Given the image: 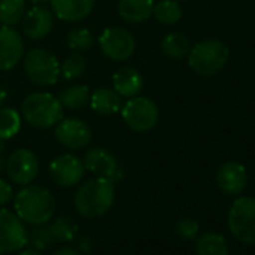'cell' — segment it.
Listing matches in <instances>:
<instances>
[{
	"mask_svg": "<svg viewBox=\"0 0 255 255\" xmlns=\"http://www.w3.org/2000/svg\"><path fill=\"white\" fill-rule=\"evenodd\" d=\"M17 216L30 225H45L54 216L56 200L53 194L39 185H26L14 200Z\"/></svg>",
	"mask_w": 255,
	"mask_h": 255,
	"instance_id": "6da1fadb",
	"label": "cell"
},
{
	"mask_svg": "<svg viewBox=\"0 0 255 255\" xmlns=\"http://www.w3.org/2000/svg\"><path fill=\"white\" fill-rule=\"evenodd\" d=\"M116 197L114 182L105 177H93L86 180L77 191L74 206L84 218H98L105 215Z\"/></svg>",
	"mask_w": 255,
	"mask_h": 255,
	"instance_id": "7a4b0ae2",
	"label": "cell"
},
{
	"mask_svg": "<svg viewBox=\"0 0 255 255\" xmlns=\"http://www.w3.org/2000/svg\"><path fill=\"white\" fill-rule=\"evenodd\" d=\"M24 120L38 129H48L57 125L63 117V107L59 98L47 92H35L24 98L21 104Z\"/></svg>",
	"mask_w": 255,
	"mask_h": 255,
	"instance_id": "3957f363",
	"label": "cell"
},
{
	"mask_svg": "<svg viewBox=\"0 0 255 255\" xmlns=\"http://www.w3.org/2000/svg\"><path fill=\"white\" fill-rule=\"evenodd\" d=\"M228 60V47L216 39L203 41L194 45L188 53V63L191 69L201 77H212L218 74Z\"/></svg>",
	"mask_w": 255,
	"mask_h": 255,
	"instance_id": "277c9868",
	"label": "cell"
},
{
	"mask_svg": "<svg viewBox=\"0 0 255 255\" xmlns=\"http://www.w3.org/2000/svg\"><path fill=\"white\" fill-rule=\"evenodd\" d=\"M24 71L27 78L39 86H54L60 78V63L54 54L44 48H33L24 57Z\"/></svg>",
	"mask_w": 255,
	"mask_h": 255,
	"instance_id": "5b68a950",
	"label": "cell"
},
{
	"mask_svg": "<svg viewBox=\"0 0 255 255\" xmlns=\"http://www.w3.org/2000/svg\"><path fill=\"white\" fill-rule=\"evenodd\" d=\"M122 117L125 123L135 132H147L159 120L158 105L146 96L129 98L122 105Z\"/></svg>",
	"mask_w": 255,
	"mask_h": 255,
	"instance_id": "8992f818",
	"label": "cell"
},
{
	"mask_svg": "<svg viewBox=\"0 0 255 255\" xmlns=\"http://www.w3.org/2000/svg\"><path fill=\"white\" fill-rule=\"evenodd\" d=\"M231 234L242 243H255V197L237 198L228 213Z\"/></svg>",
	"mask_w": 255,
	"mask_h": 255,
	"instance_id": "52a82bcc",
	"label": "cell"
},
{
	"mask_svg": "<svg viewBox=\"0 0 255 255\" xmlns=\"http://www.w3.org/2000/svg\"><path fill=\"white\" fill-rule=\"evenodd\" d=\"M99 47L102 53L114 60V62H125L129 60L135 53V39L122 27H108L99 36Z\"/></svg>",
	"mask_w": 255,
	"mask_h": 255,
	"instance_id": "ba28073f",
	"label": "cell"
},
{
	"mask_svg": "<svg viewBox=\"0 0 255 255\" xmlns=\"http://www.w3.org/2000/svg\"><path fill=\"white\" fill-rule=\"evenodd\" d=\"M27 242V230L17 213L0 209V254L21 251Z\"/></svg>",
	"mask_w": 255,
	"mask_h": 255,
	"instance_id": "9c48e42d",
	"label": "cell"
},
{
	"mask_svg": "<svg viewBox=\"0 0 255 255\" xmlns=\"http://www.w3.org/2000/svg\"><path fill=\"white\" fill-rule=\"evenodd\" d=\"M6 173L11 182L17 185H30L39 173V161L29 149H18L6 161Z\"/></svg>",
	"mask_w": 255,
	"mask_h": 255,
	"instance_id": "30bf717a",
	"label": "cell"
},
{
	"mask_svg": "<svg viewBox=\"0 0 255 255\" xmlns=\"http://www.w3.org/2000/svg\"><path fill=\"white\" fill-rule=\"evenodd\" d=\"M86 168L80 158L71 153L59 155L50 164L51 180L63 188H71L78 185L84 177Z\"/></svg>",
	"mask_w": 255,
	"mask_h": 255,
	"instance_id": "8fae6325",
	"label": "cell"
},
{
	"mask_svg": "<svg viewBox=\"0 0 255 255\" xmlns=\"http://www.w3.org/2000/svg\"><path fill=\"white\" fill-rule=\"evenodd\" d=\"M56 138L68 150H80L90 144L92 129L81 119L77 117L65 119L57 123Z\"/></svg>",
	"mask_w": 255,
	"mask_h": 255,
	"instance_id": "7c38bea8",
	"label": "cell"
},
{
	"mask_svg": "<svg viewBox=\"0 0 255 255\" xmlns=\"http://www.w3.org/2000/svg\"><path fill=\"white\" fill-rule=\"evenodd\" d=\"M84 168L98 177H105L114 183L123 177V170L113 153L102 147H90L83 158Z\"/></svg>",
	"mask_w": 255,
	"mask_h": 255,
	"instance_id": "4fadbf2b",
	"label": "cell"
},
{
	"mask_svg": "<svg viewBox=\"0 0 255 255\" xmlns=\"http://www.w3.org/2000/svg\"><path fill=\"white\" fill-rule=\"evenodd\" d=\"M24 56V41L21 35L9 26L0 27V69L15 68Z\"/></svg>",
	"mask_w": 255,
	"mask_h": 255,
	"instance_id": "5bb4252c",
	"label": "cell"
},
{
	"mask_svg": "<svg viewBox=\"0 0 255 255\" xmlns=\"http://www.w3.org/2000/svg\"><path fill=\"white\" fill-rule=\"evenodd\" d=\"M23 32L32 41L47 38L54 26V15L45 6H33L23 18Z\"/></svg>",
	"mask_w": 255,
	"mask_h": 255,
	"instance_id": "9a60e30c",
	"label": "cell"
},
{
	"mask_svg": "<svg viewBox=\"0 0 255 255\" xmlns=\"http://www.w3.org/2000/svg\"><path fill=\"white\" fill-rule=\"evenodd\" d=\"M216 182L225 194L237 195L248 185L246 168L239 162H225L218 170Z\"/></svg>",
	"mask_w": 255,
	"mask_h": 255,
	"instance_id": "2e32d148",
	"label": "cell"
},
{
	"mask_svg": "<svg viewBox=\"0 0 255 255\" xmlns=\"http://www.w3.org/2000/svg\"><path fill=\"white\" fill-rule=\"evenodd\" d=\"M53 14L63 21L77 23L87 18L95 6V0H50Z\"/></svg>",
	"mask_w": 255,
	"mask_h": 255,
	"instance_id": "e0dca14e",
	"label": "cell"
},
{
	"mask_svg": "<svg viewBox=\"0 0 255 255\" xmlns=\"http://www.w3.org/2000/svg\"><path fill=\"white\" fill-rule=\"evenodd\" d=\"M144 86L141 72L132 66H123L113 75V87L122 98L137 96Z\"/></svg>",
	"mask_w": 255,
	"mask_h": 255,
	"instance_id": "ac0fdd59",
	"label": "cell"
},
{
	"mask_svg": "<svg viewBox=\"0 0 255 255\" xmlns=\"http://www.w3.org/2000/svg\"><path fill=\"white\" fill-rule=\"evenodd\" d=\"M153 0H120L119 15L128 23H143L153 14Z\"/></svg>",
	"mask_w": 255,
	"mask_h": 255,
	"instance_id": "d6986e66",
	"label": "cell"
},
{
	"mask_svg": "<svg viewBox=\"0 0 255 255\" xmlns=\"http://www.w3.org/2000/svg\"><path fill=\"white\" fill-rule=\"evenodd\" d=\"M90 107L102 116L116 114L122 110V96L108 87H99L93 93H90Z\"/></svg>",
	"mask_w": 255,
	"mask_h": 255,
	"instance_id": "ffe728a7",
	"label": "cell"
},
{
	"mask_svg": "<svg viewBox=\"0 0 255 255\" xmlns=\"http://www.w3.org/2000/svg\"><path fill=\"white\" fill-rule=\"evenodd\" d=\"M26 12V0H0V23L3 26H17L23 21Z\"/></svg>",
	"mask_w": 255,
	"mask_h": 255,
	"instance_id": "44dd1931",
	"label": "cell"
},
{
	"mask_svg": "<svg viewBox=\"0 0 255 255\" xmlns=\"http://www.w3.org/2000/svg\"><path fill=\"white\" fill-rule=\"evenodd\" d=\"M59 101L62 107H66L69 110H81L90 101V90L84 84H74L60 92Z\"/></svg>",
	"mask_w": 255,
	"mask_h": 255,
	"instance_id": "7402d4cb",
	"label": "cell"
},
{
	"mask_svg": "<svg viewBox=\"0 0 255 255\" xmlns=\"http://www.w3.org/2000/svg\"><path fill=\"white\" fill-rule=\"evenodd\" d=\"M161 48H162L164 54H167L168 57H171L174 60H180L185 56H188V53L191 50V44H189V39L183 33L173 32V33H168L162 39Z\"/></svg>",
	"mask_w": 255,
	"mask_h": 255,
	"instance_id": "603a6c76",
	"label": "cell"
},
{
	"mask_svg": "<svg viewBox=\"0 0 255 255\" xmlns=\"http://www.w3.org/2000/svg\"><path fill=\"white\" fill-rule=\"evenodd\" d=\"M197 255H228V246L219 233H206L197 242Z\"/></svg>",
	"mask_w": 255,
	"mask_h": 255,
	"instance_id": "cb8c5ba5",
	"label": "cell"
},
{
	"mask_svg": "<svg viewBox=\"0 0 255 255\" xmlns=\"http://www.w3.org/2000/svg\"><path fill=\"white\" fill-rule=\"evenodd\" d=\"M152 15L161 24L171 26V24H176L182 18L183 11H182V6L177 3V0H159L153 6Z\"/></svg>",
	"mask_w": 255,
	"mask_h": 255,
	"instance_id": "d4e9b609",
	"label": "cell"
},
{
	"mask_svg": "<svg viewBox=\"0 0 255 255\" xmlns=\"http://www.w3.org/2000/svg\"><path fill=\"white\" fill-rule=\"evenodd\" d=\"M21 129V117L14 108H0V141L15 137Z\"/></svg>",
	"mask_w": 255,
	"mask_h": 255,
	"instance_id": "484cf974",
	"label": "cell"
},
{
	"mask_svg": "<svg viewBox=\"0 0 255 255\" xmlns=\"http://www.w3.org/2000/svg\"><path fill=\"white\" fill-rule=\"evenodd\" d=\"M50 230H51L56 242H65V243L72 242L77 237V234H78V225L69 216H59V218H56L51 222Z\"/></svg>",
	"mask_w": 255,
	"mask_h": 255,
	"instance_id": "4316f807",
	"label": "cell"
},
{
	"mask_svg": "<svg viewBox=\"0 0 255 255\" xmlns=\"http://www.w3.org/2000/svg\"><path fill=\"white\" fill-rule=\"evenodd\" d=\"M95 45V36L93 33L86 27H75L68 35V47L72 51H87Z\"/></svg>",
	"mask_w": 255,
	"mask_h": 255,
	"instance_id": "83f0119b",
	"label": "cell"
},
{
	"mask_svg": "<svg viewBox=\"0 0 255 255\" xmlns=\"http://www.w3.org/2000/svg\"><path fill=\"white\" fill-rule=\"evenodd\" d=\"M86 68H87V63L81 54H71L60 65V75L68 81H74L84 74Z\"/></svg>",
	"mask_w": 255,
	"mask_h": 255,
	"instance_id": "f1b7e54d",
	"label": "cell"
},
{
	"mask_svg": "<svg viewBox=\"0 0 255 255\" xmlns=\"http://www.w3.org/2000/svg\"><path fill=\"white\" fill-rule=\"evenodd\" d=\"M56 242L50 227H44V225H39L38 230H35L30 236V243L33 245L35 249L38 251H44V249H48L53 243Z\"/></svg>",
	"mask_w": 255,
	"mask_h": 255,
	"instance_id": "f546056e",
	"label": "cell"
},
{
	"mask_svg": "<svg viewBox=\"0 0 255 255\" xmlns=\"http://www.w3.org/2000/svg\"><path fill=\"white\" fill-rule=\"evenodd\" d=\"M200 231V225L195 219L191 218H183L176 224V233L185 239V240H192L198 236Z\"/></svg>",
	"mask_w": 255,
	"mask_h": 255,
	"instance_id": "4dcf8cb0",
	"label": "cell"
},
{
	"mask_svg": "<svg viewBox=\"0 0 255 255\" xmlns=\"http://www.w3.org/2000/svg\"><path fill=\"white\" fill-rule=\"evenodd\" d=\"M12 198H14V189H12L11 183H8L3 179H0V207L8 204Z\"/></svg>",
	"mask_w": 255,
	"mask_h": 255,
	"instance_id": "1f68e13d",
	"label": "cell"
},
{
	"mask_svg": "<svg viewBox=\"0 0 255 255\" xmlns=\"http://www.w3.org/2000/svg\"><path fill=\"white\" fill-rule=\"evenodd\" d=\"M53 255H80V252L71 246H65V248H59Z\"/></svg>",
	"mask_w": 255,
	"mask_h": 255,
	"instance_id": "d6a6232c",
	"label": "cell"
},
{
	"mask_svg": "<svg viewBox=\"0 0 255 255\" xmlns=\"http://www.w3.org/2000/svg\"><path fill=\"white\" fill-rule=\"evenodd\" d=\"M8 99V90L5 89V86L0 84V107H2V104Z\"/></svg>",
	"mask_w": 255,
	"mask_h": 255,
	"instance_id": "836d02e7",
	"label": "cell"
},
{
	"mask_svg": "<svg viewBox=\"0 0 255 255\" xmlns=\"http://www.w3.org/2000/svg\"><path fill=\"white\" fill-rule=\"evenodd\" d=\"M33 6H45L47 3H50V0H27Z\"/></svg>",
	"mask_w": 255,
	"mask_h": 255,
	"instance_id": "e575fe53",
	"label": "cell"
},
{
	"mask_svg": "<svg viewBox=\"0 0 255 255\" xmlns=\"http://www.w3.org/2000/svg\"><path fill=\"white\" fill-rule=\"evenodd\" d=\"M20 255H42L38 249H24L20 252Z\"/></svg>",
	"mask_w": 255,
	"mask_h": 255,
	"instance_id": "d590c367",
	"label": "cell"
},
{
	"mask_svg": "<svg viewBox=\"0 0 255 255\" xmlns=\"http://www.w3.org/2000/svg\"><path fill=\"white\" fill-rule=\"evenodd\" d=\"M3 143L0 141V171L3 170V167H5V161H3V156H2V153H3Z\"/></svg>",
	"mask_w": 255,
	"mask_h": 255,
	"instance_id": "8d00e7d4",
	"label": "cell"
}]
</instances>
